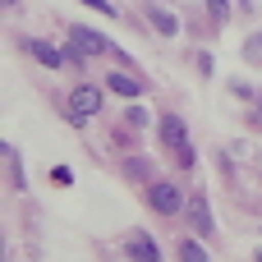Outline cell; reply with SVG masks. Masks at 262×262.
Wrapping results in <instances>:
<instances>
[{
	"instance_id": "cell-1",
	"label": "cell",
	"mask_w": 262,
	"mask_h": 262,
	"mask_svg": "<svg viewBox=\"0 0 262 262\" xmlns=\"http://www.w3.org/2000/svg\"><path fill=\"white\" fill-rule=\"evenodd\" d=\"M157 134H161V147H166V152H175V166H184V170H189V166H198V152H193L189 129H184V120H180V115H166Z\"/></svg>"
},
{
	"instance_id": "cell-2",
	"label": "cell",
	"mask_w": 262,
	"mask_h": 262,
	"mask_svg": "<svg viewBox=\"0 0 262 262\" xmlns=\"http://www.w3.org/2000/svg\"><path fill=\"white\" fill-rule=\"evenodd\" d=\"M69 41H74L78 55H111V51H115V41H111L106 32H92V28H83V23L69 28Z\"/></svg>"
},
{
	"instance_id": "cell-3",
	"label": "cell",
	"mask_w": 262,
	"mask_h": 262,
	"mask_svg": "<svg viewBox=\"0 0 262 262\" xmlns=\"http://www.w3.org/2000/svg\"><path fill=\"white\" fill-rule=\"evenodd\" d=\"M101 111V88H92V83H78L74 92H69V120H92Z\"/></svg>"
},
{
	"instance_id": "cell-4",
	"label": "cell",
	"mask_w": 262,
	"mask_h": 262,
	"mask_svg": "<svg viewBox=\"0 0 262 262\" xmlns=\"http://www.w3.org/2000/svg\"><path fill=\"white\" fill-rule=\"evenodd\" d=\"M23 51H28L37 64H46V69H64V64L74 60V55H64L55 41H41V37H28V41H23Z\"/></svg>"
},
{
	"instance_id": "cell-5",
	"label": "cell",
	"mask_w": 262,
	"mask_h": 262,
	"mask_svg": "<svg viewBox=\"0 0 262 262\" xmlns=\"http://www.w3.org/2000/svg\"><path fill=\"white\" fill-rule=\"evenodd\" d=\"M147 207L161 212V216H175V212L189 207V203H184V193H180L175 184H152V189H147Z\"/></svg>"
},
{
	"instance_id": "cell-6",
	"label": "cell",
	"mask_w": 262,
	"mask_h": 262,
	"mask_svg": "<svg viewBox=\"0 0 262 262\" xmlns=\"http://www.w3.org/2000/svg\"><path fill=\"white\" fill-rule=\"evenodd\" d=\"M129 262H161V253H157V244H152V235L147 230H129Z\"/></svg>"
},
{
	"instance_id": "cell-7",
	"label": "cell",
	"mask_w": 262,
	"mask_h": 262,
	"mask_svg": "<svg viewBox=\"0 0 262 262\" xmlns=\"http://www.w3.org/2000/svg\"><path fill=\"white\" fill-rule=\"evenodd\" d=\"M189 221L198 235H212V207H207V193H189Z\"/></svg>"
},
{
	"instance_id": "cell-8",
	"label": "cell",
	"mask_w": 262,
	"mask_h": 262,
	"mask_svg": "<svg viewBox=\"0 0 262 262\" xmlns=\"http://www.w3.org/2000/svg\"><path fill=\"white\" fill-rule=\"evenodd\" d=\"M147 18H152V28H157V32H166V37H170V32H180L175 9H166V5H152V9H147Z\"/></svg>"
},
{
	"instance_id": "cell-9",
	"label": "cell",
	"mask_w": 262,
	"mask_h": 262,
	"mask_svg": "<svg viewBox=\"0 0 262 262\" xmlns=\"http://www.w3.org/2000/svg\"><path fill=\"white\" fill-rule=\"evenodd\" d=\"M106 88H111V92H120V97H129V101H134V97H143V83H138L134 74H111V78H106Z\"/></svg>"
},
{
	"instance_id": "cell-10",
	"label": "cell",
	"mask_w": 262,
	"mask_h": 262,
	"mask_svg": "<svg viewBox=\"0 0 262 262\" xmlns=\"http://www.w3.org/2000/svg\"><path fill=\"white\" fill-rule=\"evenodd\" d=\"M180 262H212V253H207L198 239H184V244H180Z\"/></svg>"
},
{
	"instance_id": "cell-11",
	"label": "cell",
	"mask_w": 262,
	"mask_h": 262,
	"mask_svg": "<svg viewBox=\"0 0 262 262\" xmlns=\"http://www.w3.org/2000/svg\"><path fill=\"white\" fill-rule=\"evenodd\" d=\"M207 9H212V18H216V23H226V18H230V0H207Z\"/></svg>"
},
{
	"instance_id": "cell-12",
	"label": "cell",
	"mask_w": 262,
	"mask_h": 262,
	"mask_svg": "<svg viewBox=\"0 0 262 262\" xmlns=\"http://www.w3.org/2000/svg\"><path fill=\"white\" fill-rule=\"evenodd\" d=\"M83 5H88V9H97V14H111V18H120V14H115V5H111V0H83Z\"/></svg>"
},
{
	"instance_id": "cell-13",
	"label": "cell",
	"mask_w": 262,
	"mask_h": 262,
	"mask_svg": "<svg viewBox=\"0 0 262 262\" xmlns=\"http://www.w3.org/2000/svg\"><path fill=\"white\" fill-rule=\"evenodd\" d=\"M51 180H55V184H69L74 175H69V166H55V170H51Z\"/></svg>"
},
{
	"instance_id": "cell-14",
	"label": "cell",
	"mask_w": 262,
	"mask_h": 262,
	"mask_svg": "<svg viewBox=\"0 0 262 262\" xmlns=\"http://www.w3.org/2000/svg\"><path fill=\"white\" fill-rule=\"evenodd\" d=\"M14 5H18V0H5V9H14Z\"/></svg>"
},
{
	"instance_id": "cell-15",
	"label": "cell",
	"mask_w": 262,
	"mask_h": 262,
	"mask_svg": "<svg viewBox=\"0 0 262 262\" xmlns=\"http://www.w3.org/2000/svg\"><path fill=\"white\" fill-rule=\"evenodd\" d=\"M258 262H262V249H258Z\"/></svg>"
}]
</instances>
